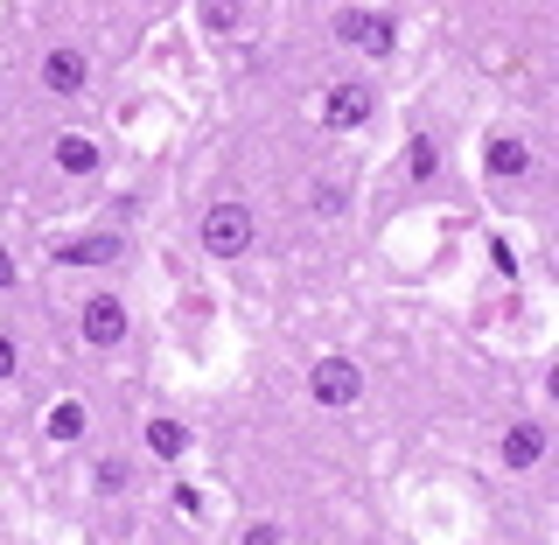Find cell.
Wrapping results in <instances>:
<instances>
[{
    "mask_svg": "<svg viewBox=\"0 0 559 545\" xmlns=\"http://www.w3.org/2000/svg\"><path fill=\"white\" fill-rule=\"evenodd\" d=\"M203 245H210L217 259H238L245 245H252V210H245V203H217V210L203 217Z\"/></svg>",
    "mask_w": 559,
    "mask_h": 545,
    "instance_id": "cell-1",
    "label": "cell"
},
{
    "mask_svg": "<svg viewBox=\"0 0 559 545\" xmlns=\"http://www.w3.org/2000/svg\"><path fill=\"white\" fill-rule=\"evenodd\" d=\"M336 35H343L349 49H364V57H392V22H384V14L343 8V14H336Z\"/></svg>",
    "mask_w": 559,
    "mask_h": 545,
    "instance_id": "cell-2",
    "label": "cell"
},
{
    "mask_svg": "<svg viewBox=\"0 0 559 545\" xmlns=\"http://www.w3.org/2000/svg\"><path fill=\"white\" fill-rule=\"evenodd\" d=\"M308 384H314V399H322V406H349V399L364 392V371H357L349 357H322Z\"/></svg>",
    "mask_w": 559,
    "mask_h": 545,
    "instance_id": "cell-3",
    "label": "cell"
},
{
    "mask_svg": "<svg viewBox=\"0 0 559 545\" xmlns=\"http://www.w3.org/2000/svg\"><path fill=\"white\" fill-rule=\"evenodd\" d=\"M119 336H127V308H119L112 294H92V301H84V343L112 349Z\"/></svg>",
    "mask_w": 559,
    "mask_h": 545,
    "instance_id": "cell-4",
    "label": "cell"
},
{
    "mask_svg": "<svg viewBox=\"0 0 559 545\" xmlns=\"http://www.w3.org/2000/svg\"><path fill=\"white\" fill-rule=\"evenodd\" d=\"M322 119L329 127H364V119H371V92H364V84H336V92L322 98Z\"/></svg>",
    "mask_w": 559,
    "mask_h": 545,
    "instance_id": "cell-5",
    "label": "cell"
},
{
    "mask_svg": "<svg viewBox=\"0 0 559 545\" xmlns=\"http://www.w3.org/2000/svg\"><path fill=\"white\" fill-rule=\"evenodd\" d=\"M43 84H49V92H78V84H84V57H78V49H49V57H43Z\"/></svg>",
    "mask_w": 559,
    "mask_h": 545,
    "instance_id": "cell-6",
    "label": "cell"
},
{
    "mask_svg": "<svg viewBox=\"0 0 559 545\" xmlns=\"http://www.w3.org/2000/svg\"><path fill=\"white\" fill-rule=\"evenodd\" d=\"M489 175H497V182L532 175V147H524V140H497V147H489Z\"/></svg>",
    "mask_w": 559,
    "mask_h": 545,
    "instance_id": "cell-7",
    "label": "cell"
},
{
    "mask_svg": "<svg viewBox=\"0 0 559 545\" xmlns=\"http://www.w3.org/2000/svg\"><path fill=\"white\" fill-rule=\"evenodd\" d=\"M503 454H511V469H532L538 454H546V427H532V419H518L511 441H503Z\"/></svg>",
    "mask_w": 559,
    "mask_h": 545,
    "instance_id": "cell-8",
    "label": "cell"
},
{
    "mask_svg": "<svg viewBox=\"0 0 559 545\" xmlns=\"http://www.w3.org/2000/svg\"><path fill=\"white\" fill-rule=\"evenodd\" d=\"M57 168H63V175H92V168H98V147H92L84 133H63V140H57Z\"/></svg>",
    "mask_w": 559,
    "mask_h": 545,
    "instance_id": "cell-9",
    "label": "cell"
},
{
    "mask_svg": "<svg viewBox=\"0 0 559 545\" xmlns=\"http://www.w3.org/2000/svg\"><path fill=\"white\" fill-rule=\"evenodd\" d=\"M57 259H70V266H98V259H119V238H70V245H57Z\"/></svg>",
    "mask_w": 559,
    "mask_h": 545,
    "instance_id": "cell-10",
    "label": "cell"
},
{
    "mask_svg": "<svg viewBox=\"0 0 559 545\" xmlns=\"http://www.w3.org/2000/svg\"><path fill=\"white\" fill-rule=\"evenodd\" d=\"M147 448H154V454H162V462H175V454H182V448H189V434H182V427H175V419H154V427H147Z\"/></svg>",
    "mask_w": 559,
    "mask_h": 545,
    "instance_id": "cell-11",
    "label": "cell"
},
{
    "mask_svg": "<svg viewBox=\"0 0 559 545\" xmlns=\"http://www.w3.org/2000/svg\"><path fill=\"white\" fill-rule=\"evenodd\" d=\"M78 434H84V406H78V399H63V406L49 413V441H78Z\"/></svg>",
    "mask_w": 559,
    "mask_h": 545,
    "instance_id": "cell-12",
    "label": "cell"
},
{
    "mask_svg": "<svg viewBox=\"0 0 559 545\" xmlns=\"http://www.w3.org/2000/svg\"><path fill=\"white\" fill-rule=\"evenodd\" d=\"M406 168L419 175V182H433V168H441V154H433V140H427V133H419L413 147H406Z\"/></svg>",
    "mask_w": 559,
    "mask_h": 545,
    "instance_id": "cell-13",
    "label": "cell"
},
{
    "mask_svg": "<svg viewBox=\"0 0 559 545\" xmlns=\"http://www.w3.org/2000/svg\"><path fill=\"white\" fill-rule=\"evenodd\" d=\"M245 545H280V532H273V524H252V532H245Z\"/></svg>",
    "mask_w": 559,
    "mask_h": 545,
    "instance_id": "cell-14",
    "label": "cell"
},
{
    "mask_svg": "<svg viewBox=\"0 0 559 545\" xmlns=\"http://www.w3.org/2000/svg\"><path fill=\"white\" fill-rule=\"evenodd\" d=\"M0 378H14V343L0 336Z\"/></svg>",
    "mask_w": 559,
    "mask_h": 545,
    "instance_id": "cell-15",
    "label": "cell"
},
{
    "mask_svg": "<svg viewBox=\"0 0 559 545\" xmlns=\"http://www.w3.org/2000/svg\"><path fill=\"white\" fill-rule=\"evenodd\" d=\"M0 287H14V259L8 252H0Z\"/></svg>",
    "mask_w": 559,
    "mask_h": 545,
    "instance_id": "cell-16",
    "label": "cell"
}]
</instances>
